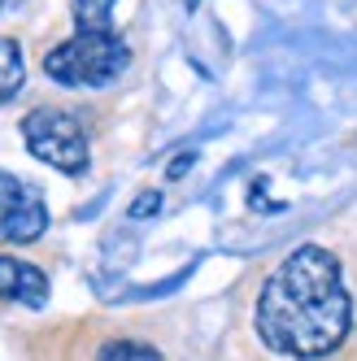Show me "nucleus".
<instances>
[{"label":"nucleus","instance_id":"f257e3e1","mask_svg":"<svg viewBox=\"0 0 357 361\" xmlns=\"http://www.w3.org/2000/svg\"><path fill=\"white\" fill-rule=\"evenodd\" d=\"M353 305L340 279V262L318 244L288 252L258 296V335L279 357L318 361L344 344Z\"/></svg>","mask_w":357,"mask_h":361},{"label":"nucleus","instance_id":"f03ea898","mask_svg":"<svg viewBox=\"0 0 357 361\" xmlns=\"http://www.w3.org/2000/svg\"><path fill=\"white\" fill-rule=\"evenodd\" d=\"M131 66V48L118 31H79L44 57L48 79L61 87H109Z\"/></svg>","mask_w":357,"mask_h":361},{"label":"nucleus","instance_id":"7ed1b4c3","mask_svg":"<svg viewBox=\"0 0 357 361\" xmlns=\"http://www.w3.org/2000/svg\"><path fill=\"white\" fill-rule=\"evenodd\" d=\"M22 140L40 161H48L61 174H83L87 170V135L83 126L61 109H35L22 118Z\"/></svg>","mask_w":357,"mask_h":361},{"label":"nucleus","instance_id":"20e7f679","mask_svg":"<svg viewBox=\"0 0 357 361\" xmlns=\"http://www.w3.org/2000/svg\"><path fill=\"white\" fill-rule=\"evenodd\" d=\"M48 231V209L40 192L0 170V244H35Z\"/></svg>","mask_w":357,"mask_h":361},{"label":"nucleus","instance_id":"39448f33","mask_svg":"<svg viewBox=\"0 0 357 361\" xmlns=\"http://www.w3.org/2000/svg\"><path fill=\"white\" fill-rule=\"evenodd\" d=\"M0 300H18L27 309L48 305V274L18 262V257H0Z\"/></svg>","mask_w":357,"mask_h":361},{"label":"nucleus","instance_id":"423d86ee","mask_svg":"<svg viewBox=\"0 0 357 361\" xmlns=\"http://www.w3.org/2000/svg\"><path fill=\"white\" fill-rule=\"evenodd\" d=\"M22 83H27V66H22V48L13 39L0 35V105L5 100H13L22 92Z\"/></svg>","mask_w":357,"mask_h":361},{"label":"nucleus","instance_id":"0eeeda50","mask_svg":"<svg viewBox=\"0 0 357 361\" xmlns=\"http://www.w3.org/2000/svg\"><path fill=\"white\" fill-rule=\"evenodd\" d=\"M109 13H114V0H74V22H79V31H114Z\"/></svg>","mask_w":357,"mask_h":361},{"label":"nucleus","instance_id":"6e6552de","mask_svg":"<svg viewBox=\"0 0 357 361\" xmlns=\"http://www.w3.org/2000/svg\"><path fill=\"white\" fill-rule=\"evenodd\" d=\"M96 361H162V353L140 344V340H109Z\"/></svg>","mask_w":357,"mask_h":361},{"label":"nucleus","instance_id":"1a4fd4ad","mask_svg":"<svg viewBox=\"0 0 357 361\" xmlns=\"http://www.w3.org/2000/svg\"><path fill=\"white\" fill-rule=\"evenodd\" d=\"M157 209H162V196L157 192H140L135 204H131V218H152Z\"/></svg>","mask_w":357,"mask_h":361},{"label":"nucleus","instance_id":"9d476101","mask_svg":"<svg viewBox=\"0 0 357 361\" xmlns=\"http://www.w3.org/2000/svg\"><path fill=\"white\" fill-rule=\"evenodd\" d=\"M188 166H192V152H188V157H178V161L170 166V178H183V174H188Z\"/></svg>","mask_w":357,"mask_h":361},{"label":"nucleus","instance_id":"9b49d317","mask_svg":"<svg viewBox=\"0 0 357 361\" xmlns=\"http://www.w3.org/2000/svg\"><path fill=\"white\" fill-rule=\"evenodd\" d=\"M0 5H5V0H0Z\"/></svg>","mask_w":357,"mask_h":361}]
</instances>
